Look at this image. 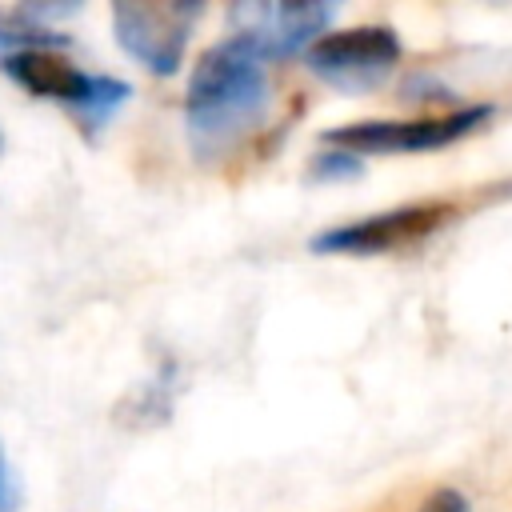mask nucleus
Segmentation results:
<instances>
[{"label": "nucleus", "mask_w": 512, "mask_h": 512, "mask_svg": "<svg viewBox=\"0 0 512 512\" xmlns=\"http://www.w3.org/2000/svg\"><path fill=\"white\" fill-rule=\"evenodd\" d=\"M268 104H272V88L264 60L240 36L212 44L208 52H200L184 96L192 152L200 160H216L232 152L252 128L264 124Z\"/></svg>", "instance_id": "1"}, {"label": "nucleus", "mask_w": 512, "mask_h": 512, "mask_svg": "<svg viewBox=\"0 0 512 512\" xmlns=\"http://www.w3.org/2000/svg\"><path fill=\"white\" fill-rule=\"evenodd\" d=\"M0 72L16 80L24 92L40 100H56L76 112V120L88 132H100L132 96V84L116 76H92L80 72L72 60H64L56 48H32V52H12L0 60Z\"/></svg>", "instance_id": "2"}, {"label": "nucleus", "mask_w": 512, "mask_h": 512, "mask_svg": "<svg viewBox=\"0 0 512 512\" xmlns=\"http://www.w3.org/2000/svg\"><path fill=\"white\" fill-rule=\"evenodd\" d=\"M452 220H456V204L424 200V204H404V208H392V212H376V216L348 220V224H336L328 232H316L308 240V248L324 252V256H376V252L420 244Z\"/></svg>", "instance_id": "3"}, {"label": "nucleus", "mask_w": 512, "mask_h": 512, "mask_svg": "<svg viewBox=\"0 0 512 512\" xmlns=\"http://www.w3.org/2000/svg\"><path fill=\"white\" fill-rule=\"evenodd\" d=\"M200 12H204V4H180V0L132 4V0H120V4H112V32H116V44L132 60H140L148 72L176 76Z\"/></svg>", "instance_id": "4"}, {"label": "nucleus", "mask_w": 512, "mask_h": 512, "mask_svg": "<svg viewBox=\"0 0 512 512\" xmlns=\"http://www.w3.org/2000/svg\"><path fill=\"white\" fill-rule=\"evenodd\" d=\"M492 116V104H468L448 116H420V120H356L324 132L328 148H344L352 156L364 152H424L444 148L468 132H476Z\"/></svg>", "instance_id": "5"}, {"label": "nucleus", "mask_w": 512, "mask_h": 512, "mask_svg": "<svg viewBox=\"0 0 512 512\" xmlns=\"http://www.w3.org/2000/svg\"><path fill=\"white\" fill-rule=\"evenodd\" d=\"M400 60V40L388 24H356L328 32L308 48V68L332 88L364 92L376 88Z\"/></svg>", "instance_id": "6"}, {"label": "nucleus", "mask_w": 512, "mask_h": 512, "mask_svg": "<svg viewBox=\"0 0 512 512\" xmlns=\"http://www.w3.org/2000/svg\"><path fill=\"white\" fill-rule=\"evenodd\" d=\"M232 24L240 36L264 64L292 56L300 48H312L320 40V32L328 28V20L336 16V4H236Z\"/></svg>", "instance_id": "7"}, {"label": "nucleus", "mask_w": 512, "mask_h": 512, "mask_svg": "<svg viewBox=\"0 0 512 512\" xmlns=\"http://www.w3.org/2000/svg\"><path fill=\"white\" fill-rule=\"evenodd\" d=\"M68 36L52 32L32 8H0V52H32V48H64Z\"/></svg>", "instance_id": "8"}, {"label": "nucleus", "mask_w": 512, "mask_h": 512, "mask_svg": "<svg viewBox=\"0 0 512 512\" xmlns=\"http://www.w3.org/2000/svg\"><path fill=\"white\" fill-rule=\"evenodd\" d=\"M360 172H364L360 156H352V152H344V148H328V152H320V156L312 160L308 180H340V176H360Z\"/></svg>", "instance_id": "9"}, {"label": "nucleus", "mask_w": 512, "mask_h": 512, "mask_svg": "<svg viewBox=\"0 0 512 512\" xmlns=\"http://www.w3.org/2000/svg\"><path fill=\"white\" fill-rule=\"evenodd\" d=\"M416 512H472V504H468V496L460 488H436Z\"/></svg>", "instance_id": "10"}, {"label": "nucleus", "mask_w": 512, "mask_h": 512, "mask_svg": "<svg viewBox=\"0 0 512 512\" xmlns=\"http://www.w3.org/2000/svg\"><path fill=\"white\" fill-rule=\"evenodd\" d=\"M16 508H20V484H16V472L0 444V512H16Z\"/></svg>", "instance_id": "11"}, {"label": "nucleus", "mask_w": 512, "mask_h": 512, "mask_svg": "<svg viewBox=\"0 0 512 512\" xmlns=\"http://www.w3.org/2000/svg\"><path fill=\"white\" fill-rule=\"evenodd\" d=\"M0 144H4V140H0Z\"/></svg>", "instance_id": "12"}]
</instances>
